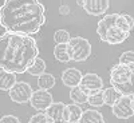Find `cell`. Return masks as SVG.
I'll list each match as a JSON object with an SVG mask.
<instances>
[{
	"label": "cell",
	"mask_w": 134,
	"mask_h": 123,
	"mask_svg": "<svg viewBox=\"0 0 134 123\" xmlns=\"http://www.w3.org/2000/svg\"><path fill=\"white\" fill-rule=\"evenodd\" d=\"M44 5L36 0H5L0 9V23L5 32L35 35L46 23Z\"/></svg>",
	"instance_id": "6da1fadb"
},
{
	"label": "cell",
	"mask_w": 134,
	"mask_h": 123,
	"mask_svg": "<svg viewBox=\"0 0 134 123\" xmlns=\"http://www.w3.org/2000/svg\"><path fill=\"white\" fill-rule=\"evenodd\" d=\"M39 58L36 40L30 35L4 32L0 36V68L12 74H23Z\"/></svg>",
	"instance_id": "7a4b0ae2"
},
{
	"label": "cell",
	"mask_w": 134,
	"mask_h": 123,
	"mask_svg": "<svg viewBox=\"0 0 134 123\" xmlns=\"http://www.w3.org/2000/svg\"><path fill=\"white\" fill-rule=\"evenodd\" d=\"M118 15L119 14L105 15L102 19L98 21V27H97V33L99 35L100 40L107 43V44H111V46L124 43L130 35V33L122 31L117 26Z\"/></svg>",
	"instance_id": "3957f363"
},
{
	"label": "cell",
	"mask_w": 134,
	"mask_h": 123,
	"mask_svg": "<svg viewBox=\"0 0 134 123\" xmlns=\"http://www.w3.org/2000/svg\"><path fill=\"white\" fill-rule=\"evenodd\" d=\"M67 52H69L70 60L74 62H85L91 55V44L86 38L75 36L71 38L67 43Z\"/></svg>",
	"instance_id": "277c9868"
},
{
	"label": "cell",
	"mask_w": 134,
	"mask_h": 123,
	"mask_svg": "<svg viewBox=\"0 0 134 123\" xmlns=\"http://www.w3.org/2000/svg\"><path fill=\"white\" fill-rule=\"evenodd\" d=\"M133 78V66H126V64H115L113 68L110 70V83L111 87L117 86H124L129 83Z\"/></svg>",
	"instance_id": "5b68a950"
},
{
	"label": "cell",
	"mask_w": 134,
	"mask_h": 123,
	"mask_svg": "<svg viewBox=\"0 0 134 123\" xmlns=\"http://www.w3.org/2000/svg\"><path fill=\"white\" fill-rule=\"evenodd\" d=\"M8 94H9V99L12 100V102L23 104V103H27V102L31 100L34 90L31 88L30 83H27V82H18L9 90Z\"/></svg>",
	"instance_id": "8992f818"
},
{
	"label": "cell",
	"mask_w": 134,
	"mask_h": 123,
	"mask_svg": "<svg viewBox=\"0 0 134 123\" xmlns=\"http://www.w3.org/2000/svg\"><path fill=\"white\" fill-rule=\"evenodd\" d=\"M113 115L118 119H129L134 115V108H133V100L131 96H121L115 104L111 107Z\"/></svg>",
	"instance_id": "52a82bcc"
},
{
	"label": "cell",
	"mask_w": 134,
	"mask_h": 123,
	"mask_svg": "<svg viewBox=\"0 0 134 123\" xmlns=\"http://www.w3.org/2000/svg\"><path fill=\"white\" fill-rule=\"evenodd\" d=\"M76 4L82 7L86 11V14L93 16H99L106 14V11L110 7L109 0H78Z\"/></svg>",
	"instance_id": "ba28073f"
},
{
	"label": "cell",
	"mask_w": 134,
	"mask_h": 123,
	"mask_svg": "<svg viewBox=\"0 0 134 123\" xmlns=\"http://www.w3.org/2000/svg\"><path fill=\"white\" fill-rule=\"evenodd\" d=\"M52 103H54V99H52L51 92L46 91V90H40V88L34 91L32 98L30 100L31 107L38 111H42V113H44Z\"/></svg>",
	"instance_id": "9c48e42d"
},
{
	"label": "cell",
	"mask_w": 134,
	"mask_h": 123,
	"mask_svg": "<svg viewBox=\"0 0 134 123\" xmlns=\"http://www.w3.org/2000/svg\"><path fill=\"white\" fill-rule=\"evenodd\" d=\"M44 114L47 115L51 123H69V115H67V104L62 102H54Z\"/></svg>",
	"instance_id": "30bf717a"
},
{
	"label": "cell",
	"mask_w": 134,
	"mask_h": 123,
	"mask_svg": "<svg viewBox=\"0 0 134 123\" xmlns=\"http://www.w3.org/2000/svg\"><path fill=\"white\" fill-rule=\"evenodd\" d=\"M81 87L87 92V95L90 96L91 94H95L98 91L103 90V80L99 75L88 72V74L83 75L82 82H81Z\"/></svg>",
	"instance_id": "8fae6325"
},
{
	"label": "cell",
	"mask_w": 134,
	"mask_h": 123,
	"mask_svg": "<svg viewBox=\"0 0 134 123\" xmlns=\"http://www.w3.org/2000/svg\"><path fill=\"white\" fill-rule=\"evenodd\" d=\"M82 78H83V74L81 72V70L71 67V68H67L62 72V83L69 88H74V87L81 86Z\"/></svg>",
	"instance_id": "7c38bea8"
},
{
	"label": "cell",
	"mask_w": 134,
	"mask_h": 123,
	"mask_svg": "<svg viewBox=\"0 0 134 123\" xmlns=\"http://www.w3.org/2000/svg\"><path fill=\"white\" fill-rule=\"evenodd\" d=\"M18 83L16 80V74L8 72L5 70L0 68V90L2 91H8Z\"/></svg>",
	"instance_id": "4fadbf2b"
},
{
	"label": "cell",
	"mask_w": 134,
	"mask_h": 123,
	"mask_svg": "<svg viewBox=\"0 0 134 123\" xmlns=\"http://www.w3.org/2000/svg\"><path fill=\"white\" fill-rule=\"evenodd\" d=\"M79 123H105L103 115L98 110H85Z\"/></svg>",
	"instance_id": "5bb4252c"
},
{
	"label": "cell",
	"mask_w": 134,
	"mask_h": 123,
	"mask_svg": "<svg viewBox=\"0 0 134 123\" xmlns=\"http://www.w3.org/2000/svg\"><path fill=\"white\" fill-rule=\"evenodd\" d=\"M70 99L75 104H83V103H87V99H88V95L87 92L83 90L81 86L78 87H74L70 90Z\"/></svg>",
	"instance_id": "9a60e30c"
},
{
	"label": "cell",
	"mask_w": 134,
	"mask_h": 123,
	"mask_svg": "<svg viewBox=\"0 0 134 123\" xmlns=\"http://www.w3.org/2000/svg\"><path fill=\"white\" fill-rule=\"evenodd\" d=\"M83 114V110L79 104H67V115H69V123H79Z\"/></svg>",
	"instance_id": "2e32d148"
},
{
	"label": "cell",
	"mask_w": 134,
	"mask_h": 123,
	"mask_svg": "<svg viewBox=\"0 0 134 123\" xmlns=\"http://www.w3.org/2000/svg\"><path fill=\"white\" fill-rule=\"evenodd\" d=\"M54 86H55V76L52 74L44 72L43 75H40L38 78V87L40 90L50 91V88H52Z\"/></svg>",
	"instance_id": "e0dca14e"
},
{
	"label": "cell",
	"mask_w": 134,
	"mask_h": 123,
	"mask_svg": "<svg viewBox=\"0 0 134 123\" xmlns=\"http://www.w3.org/2000/svg\"><path fill=\"white\" fill-rule=\"evenodd\" d=\"M122 95L115 90L114 87H109V88H105L103 90V99H105V104L113 107L115 104V102L121 98Z\"/></svg>",
	"instance_id": "ac0fdd59"
},
{
	"label": "cell",
	"mask_w": 134,
	"mask_h": 123,
	"mask_svg": "<svg viewBox=\"0 0 134 123\" xmlns=\"http://www.w3.org/2000/svg\"><path fill=\"white\" fill-rule=\"evenodd\" d=\"M30 75H32V76H40V75H43L44 72H46V62H44L42 58H38L35 62H34V64L28 68V71H27Z\"/></svg>",
	"instance_id": "d6986e66"
},
{
	"label": "cell",
	"mask_w": 134,
	"mask_h": 123,
	"mask_svg": "<svg viewBox=\"0 0 134 123\" xmlns=\"http://www.w3.org/2000/svg\"><path fill=\"white\" fill-rule=\"evenodd\" d=\"M54 56L57 60L62 63L70 62V56H69V52H67V44H57L54 48Z\"/></svg>",
	"instance_id": "ffe728a7"
},
{
	"label": "cell",
	"mask_w": 134,
	"mask_h": 123,
	"mask_svg": "<svg viewBox=\"0 0 134 123\" xmlns=\"http://www.w3.org/2000/svg\"><path fill=\"white\" fill-rule=\"evenodd\" d=\"M114 88L122 96H134V66H133V78H131V80L129 83L124 84V86H117Z\"/></svg>",
	"instance_id": "44dd1931"
},
{
	"label": "cell",
	"mask_w": 134,
	"mask_h": 123,
	"mask_svg": "<svg viewBox=\"0 0 134 123\" xmlns=\"http://www.w3.org/2000/svg\"><path fill=\"white\" fill-rule=\"evenodd\" d=\"M87 103L91 107H102L105 104V99H103V90L98 91L95 94H91L87 99Z\"/></svg>",
	"instance_id": "7402d4cb"
},
{
	"label": "cell",
	"mask_w": 134,
	"mask_h": 123,
	"mask_svg": "<svg viewBox=\"0 0 134 123\" xmlns=\"http://www.w3.org/2000/svg\"><path fill=\"white\" fill-rule=\"evenodd\" d=\"M70 33L66 30H57L54 33V42L57 44H67L70 42Z\"/></svg>",
	"instance_id": "603a6c76"
},
{
	"label": "cell",
	"mask_w": 134,
	"mask_h": 123,
	"mask_svg": "<svg viewBox=\"0 0 134 123\" xmlns=\"http://www.w3.org/2000/svg\"><path fill=\"white\" fill-rule=\"evenodd\" d=\"M119 63L126 66H134V51H126L119 56Z\"/></svg>",
	"instance_id": "cb8c5ba5"
},
{
	"label": "cell",
	"mask_w": 134,
	"mask_h": 123,
	"mask_svg": "<svg viewBox=\"0 0 134 123\" xmlns=\"http://www.w3.org/2000/svg\"><path fill=\"white\" fill-rule=\"evenodd\" d=\"M28 123H51L50 119L47 118V115L44 113H38L35 115H32L28 120Z\"/></svg>",
	"instance_id": "d4e9b609"
},
{
	"label": "cell",
	"mask_w": 134,
	"mask_h": 123,
	"mask_svg": "<svg viewBox=\"0 0 134 123\" xmlns=\"http://www.w3.org/2000/svg\"><path fill=\"white\" fill-rule=\"evenodd\" d=\"M0 123H21V122L15 115H3L0 119Z\"/></svg>",
	"instance_id": "484cf974"
},
{
	"label": "cell",
	"mask_w": 134,
	"mask_h": 123,
	"mask_svg": "<svg viewBox=\"0 0 134 123\" xmlns=\"http://www.w3.org/2000/svg\"><path fill=\"white\" fill-rule=\"evenodd\" d=\"M122 15H124V17L127 20V23H129L130 28L133 30V28H134V17H133L131 15H129V14H122Z\"/></svg>",
	"instance_id": "4316f807"
},
{
	"label": "cell",
	"mask_w": 134,
	"mask_h": 123,
	"mask_svg": "<svg viewBox=\"0 0 134 123\" xmlns=\"http://www.w3.org/2000/svg\"><path fill=\"white\" fill-rule=\"evenodd\" d=\"M59 12H60L62 15H67V14H69V12H70V9H69V8H67L66 5H62V7L59 8Z\"/></svg>",
	"instance_id": "83f0119b"
},
{
	"label": "cell",
	"mask_w": 134,
	"mask_h": 123,
	"mask_svg": "<svg viewBox=\"0 0 134 123\" xmlns=\"http://www.w3.org/2000/svg\"><path fill=\"white\" fill-rule=\"evenodd\" d=\"M131 100H133V108H134V96H131Z\"/></svg>",
	"instance_id": "f1b7e54d"
}]
</instances>
